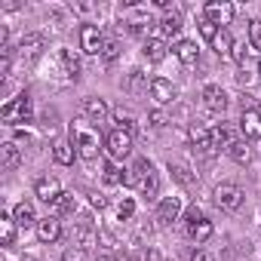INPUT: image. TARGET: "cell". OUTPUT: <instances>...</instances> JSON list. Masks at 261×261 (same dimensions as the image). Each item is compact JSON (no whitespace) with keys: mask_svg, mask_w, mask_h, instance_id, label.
I'll use <instances>...</instances> for the list:
<instances>
[{"mask_svg":"<svg viewBox=\"0 0 261 261\" xmlns=\"http://www.w3.org/2000/svg\"><path fill=\"white\" fill-rule=\"evenodd\" d=\"M111 114H114V123H117V129H126V133H133V126H136V117H133V111L120 105V108H114Z\"/></svg>","mask_w":261,"mask_h":261,"instance_id":"4316f807","label":"cell"},{"mask_svg":"<svg viewBox=\"0 0 261 261\" xmlns=\"http://www.w3.org/2000/svg\"><path fill=\"white\" fill-rule=\"evenodd\" d=\"M0 120L10 123V126H16V123H28V120H31V95L22 92V95H16L13 101H7L4 108H0Z\"/></svg>","mask_w":261,"mask_h":261,"instance_id":"7a4b0ae2","label":"cell"},{"mask_svg":"<svg viewBox=\"0 0 261 261\" xmlns=\"http://www.w3.org/2000/svg\"><path fill=\"white\" fill-rule=\"evenodd\" d=\"M34 194H37V200H43V203H49V206H56L59 200H62V188H59V181L56 178H37V185H34Z\"/></svg>","mask_w":261,"mask_h":261,"instance_id":"30bf717a","label":"cell"},{"mask_svg":"<svg viewBox=\"0 0 261 261\" xmlns=\"http://www.w3.org/2000/svg\"><path fill=\"white\" fill-rule=\"evenodd\" d=\"M178 215H181V200L178 197H163L160 206H157V221L172 224V221H178Z\"/></svg>","mask_w":261,"mask_h":261,"instance_id":"8fae6325","label":"cell"},{"mask_svg":"<svg viewBox=\"0 0 261 261\" xmlns=\"http://www.w3.org/2000/svg\"><path fill=\"white\" fill-rule=\"evenodd\" d=\"M240 129H243L246 142L261 139V114H258V111H243V117H240Z\"/></svg>","mask_w":261,"mask_h":261,"instance_id":"4fadbf2b","label":"cell"},{"mask_svg":"<svg viewBox=\"0 0 261 261\" xmlns=\"http://www.w3.org/2000/svg\"><path fill=\"white\" fill-rule=\"evenodd\" d=\"M19 163H22V148L16 142L0 145V166H4V169H16Z\"/></svg>","mask_w":261,"mask_h":261,"instance_id":"ac0fdd59","label":"cell"},{"mask_svg":"<svg viewBox=\"0 0 261 261\" xmlns=\"http://www.w3.org/2000/svg\"><path fill=\"white\" fill-rule=\"evenodd\" d=\"M258 74H261V59H258Z\"/></svg>","mask_w":261,"mask_h":261,"instance_id":"ee69618b","label":"cell"},{"mask_svg":"<svg viewBox=\"0 0 261 261\" xmlns=\"http://www.w3.org/2000/svg\"><path fill=\"white\" fill-rule=\"evenodd\" d=\"M203 105H206V111H212V114H224V108H227V92H224L221 86L209 83V86L203 89Z\"/></svg>","mask_w":261,"mask_h":261,"instance_id":"9c48e42d","label":"cell"},{"mask_svg":"<svg viewBox=\"0 0 261 261\" xmlns=\"http://www.w3.org/2000/svg\"><path fill=\"white\" fill-rule=\"evenodd\" d=\"M249 43L255 49H261V19H252L249 22Z\"/></svg>","mask_w":261,"mask_h":261,"instance_id":"d6a6232c","label":"cell"},{"mask_svg":"<svg viewBox=\"0 0 261 261\" xmlns=\"http://www.w3.org/2000/svg\"><path fill=\"white\" fill-rule=\"evenodd\" d=\"M212 230H215V227H212V221H209L200 209H191V212H188V237H191V240L206 243V240L212 237Z\"/></svg>","mask_w":261,"mask_h":261,"instance_id":"52a82bcc","label":"cell"},{"mask_svg":"<svg viewBox=\"0 0 261 261\" xmlns=\"http://www.w3.org/2000/svg\"><path fill=\"white\" fill-rule=\"evenodd\" d=\"M218 31H221V28H218V25H212L209 19H203V22H200V34H203V37H206L209 43L215 40V34H218Z\"/></svg>","mask_w":261,"mask_h":261,"instance_id":"e575fe53","label":"cell"},{"mask_svg":"<svg viewBox=\"0 0 261 261\" xmlns=\"http://www.w3.org/2000/svg\"><path fill=\"white\" fill-rule=\"evenodd\" d=\"M240 105H243V111H258L255 95H249V92H243V95H240Z\"/></svg>","mask_w":261,"mask_h":261,"instance_id":"60d3db41","label":"cell"},{"mask_svg":"<svg viewBox=\"0 0 261 261\" xmlns=\"http://www.w3.org/2000/svg\"><path fill=\"white\" fill-rule=\"evenodd\" d=\"M105 181H108V185H123V181H126V175H123L114 163H105Z\"/></svg>","mask_w":261,"mask_h":261,"instance_id":"1f68e13d","label":"cell"},{"mask_svg":"<svg viewBox=\"0 0 261 261\" xmlns=\"http://www.w3.org/2000/svg\"><path fill=\"white\" fill-rule=\"evenodd\" d=\"M212 200H215L218 209H224V212H237V209L243 206V191H240L237 185H218V188L212 191Z\"/></svg>","mask_w":261,"mask_h":261,"instance_id":"5b68a950","label":"cell"},{"mask_svg":"<svg viewBox=\"0 0 261 261\" xmlns=\"http://www.w3.org/2000/svg\"><path fill=\"white\" fill-rule=\"evenodd\" d=\"M166 53H169V43H166L163 37H148V40H145V56H148V62H163Z\"/></svg>","mask_w":261,"mask_h":261,"instance_id":"ffe728a7","label":"cell"},{"mask_svg":"<svg viewBox=\"0 0 261 261\" xmlns=\"http://www.w3.org/2000/svg\"><path fill=\"white\" fill-rule=\"evenodd\" d=\"M169 169H172V175H175L181 185H188V188H194V185H197V178L191 175V169H185V166H178V163H172Z\"/></svg>","mask_w":261,"mask_h":261,"instance_id":"4dcf8cb0","label":"cell"},{"mask_svg":"<svg viewBox=\"0 0 261 261\" xmlns=\"http://www.w3.org/2000/svg\"><path fill=\"white\" fill-rule=\"evenodd\" d=\"M175 56H178L181 65H197L200 62V49H197L194 40H178L175 43Z\"/></svg>","mask_w":261,"mask_h":261,"instance_id":"44dd1931","label":"cell"},{"mask_svg":"<svg viewBox=\"0 0 261 261\" xmlns=\"http://www.w3.org/2000/svg\"><path fill=\"white\" fill-rule=\"evenodd\" d=\"M227 154H230V160H233V163H240V166H246V163H249V157H252V154H249V145H246V142H233Z\"/></svg>","mask_w":261,"mask_h":261,"instance_id":"f1b7e54d","label":"cell"},{"mask_svg":"<svg viewBox=\"0 0 261 261\" xmlns=\"http://www.w3.org/2000/svg\"><path fill=\"white\" fill-rule=\"evenodd\" d=\"M191 261H215V258H212L209 252H194V255H191Z\"/></svg>","mask_w":261,"mask_h":261,"instance_id":"7bdbcfd3","label":"cell"},{"mask_svg":"<svg viewBox=\"0 0 261 261\" xmlns=\"http://www.w3.org/2000/svg\"><path fill=\"white\" fill-rule=\"evenodd\" d=\"M117 215H120V221H126V218H133V215H136V203L129 200V197H123V203L117 206Z\"/></svg>","mask_w":261,"mask_h":261,"instance_id":"836d02e7","label":"cell"},{"mask_svg":"<svg viewBox=\"0 0 261 261\" xmlns=\"http://www.w3.org/2000/svg\"><path fill=\"white\" fill-rule=\"evenodd\" d=\"M203 13H206L203 19H209L212 25L224 28V25H230V22H233V13H237V10H233V4H227V0H209Z\"/></svg>","mask_w":261,"mask_h":261,"instance_id":"8992f818","label":"cell"},{"mask_svg":"<svg viewBox=\"0 0 261 261\" xmlns=\"http://www.w3.org/2000/svg\"><path fill=\"white\" fill-rule=\"evenodd\" d=\"M71 142H74V148H77V154L83 160H95L98 157V133H92V129L71 126Z\"/></svg>","mask_w":261,"mask_h":261,"instance_id":"3957f363","label":"cell"},{"mask_svg":"<svg viewBox=\"0 0 261 261\" xmlns=\"http://www.w3.org/2000/svg\"><path fill=\"white\" fill-rule=\"evenodd\" d=\"M233 142H237V139H233V129H230L227 123H218V126L212 129V148H215V151H221V148L230 151Z\"/></svg>","mask_w":261,"mask_h":261,"instance_id":"e0dca14e","label":"cell"},{"mask_svg":"<svg viewBox=\"0 0 261 261\" xmlns=\"http://www.w3.org/2000/svg\"><path fill=\"white\" fill-rule=\"evenodd\" d=\"M148 120H151V126H154V129H163V126L169 123V117H166L160 108H157V111H151V114H148Z\"/></svg>","mask_w":261,"mask_h":261,"instance_id":"8d00e7d4","label":"cell"},{"mask_svg":"<svg viewBox=\"0 0 261 261\" xmlns=\"http://www.w3.org/2000/svg\"><path fill=\"white\" fill-rule=\"evenodd\" d=\"M53 157H56V163H59V166H71V163H74V157H77L74 142L59 139V142H56V148H53Z\"/></svg>","mask_w":261,"mask_h":261,"instance_id":"d6986e66","label":"cell"},{"mask_svg":"<svg viewBox=\"0 0 261 261\" xmlns=\"http://www.w3.org/2000/svg\"><path fill=\"white\" fill-rule=\"evenodd\" d=\"M53 209H56V215H71V212H77V200H74V194H62V200H59Z\"/></svg>","mask_w":261,"mask_h":261,"instance_id":"f546056e","label":"cell"},{"mask_svg":"<svg viewBox=\"0 0 261 261\" xmlns=\"http://www.w3.org/2000/svg\"><path fill=\"white\" fill-rule=\"evenodd\" d=\"M13 218H16L19 227H31V224L37 221V215H34V203H31V200H22V203L13 209Z\"/></svg>","mask_w":261,"mask_h":261,"instance_id":"603a6c76","label":"cell"},{"mask_svg":"<svg viewBox=\"0 0 261 261\" xmlns=\"http://www.w3.org/2000/svg\"><path fill=\"white\" fill-rule=\"evenodd\" d=\"M105 148L114 160H123L133 154V133H126V129H114V133H108L105 139Z\"/></svg>","mask_w":261,"mask_h":261,"instance_id":"277c9868","label":"cell"},{"mask_svg":"<svg viewBox=\"0 0 261 261\" xmlns=\"http://www.w3.org/2000/svg\"><path fill=\"white\" fill-rule=\"evenodd\" d=\"M83 114L89 117V120H105L108 117V105H105V98H95V95H89V98H83Z\"/></svg>","mask_w":261,"mask_h":261,"instance_id":"7402d4cb","label":"cell"},{"mask_svg":"<svg viewBox=\"0 0 261 261\" xmlns=\"http://www.w3.org/2000/svg\"><path fill=\"white\" fill-rule=\"evenodd\" d=\"M188 139H191V145L197 148V151H203V154H212L215 148H212V129H203V126H191L188 129Z\"/></svg>","mask_w":261,"mask_h":261,"instance_id":"5bb4252c","label":"cell"},{"mask_svg":"<svg viewBox=\"0 0 261 261\" xmlns=\"http://www.w3.org/2000/svg\"><path fill=\"white\" fill-rule=\"evenodd\" d=\"M123 185H136L139 191H142V197H154L157 194V185H160V178H157V172H154V166H151V160H136V166L129 169V175H126V181Z\"/></svg>","mask_w":261,"mask_h":261,"instance_id":"6da1fadb","label":"cell"},{"mask_svg":"<svg viewBox=\"0 0 261 261\" xmlns=\"http://www.w3.org/2000/svg\"><path fill=\"white\" fill-rule=\"evenodd\" d=\"M151 95L157 98V105H169L175 98V86L166 80V77H154L151 80Z\"/></svg>","mask_w":261,"mask_h":261,"instance_id":"2e32d148","label":"cell"},{"mask_svg":"<svg viewBox=\"0 0 261 261\" xmlns=\"http://www.w3.org/2000/svg\"><path fill=\"white\" fill-rule=\"evenodd\" d=\"M160 31L166 34V37H178L181 34V16L172 10V13H166L163 19H160Z\"/></svg>","mask_w":261,"mask_h":261,"instance_id":"484cf974","label":"cell"},{"mask_svg":"<svg viewBox=\"0 0 261 261\" xmlns=\"http://www.w3.org/2000/svg\"><path fill=\"white\" fill-rule=\"evenodd\" d=\"M37 237H40L43 243H56V240L62 237V221H59V215L40 218V221H37Z\"/></svg>","mask_w":261,"mask_h":261,"instance_id":"7c38bea8","label":"cell"},{"mask_svg":"<svg viewBox=\"0 0 261 261\" xmlns=\"http://www.w3.org/2000/svg\"><path fill=\"white\" fill-rule=\"evenodd\" d=\"M0 240H4V246H13L16 240V218L13 215H0Z\"/></svg>","mask_w":261,"mask_h":261,"instance_id":"83f0119b","label":"cell"},{"mask_svg":"<svg viewBox=\"0 0 261 261\" xmlns=\"http://www.w3.org/2000/svg\"><path fill=\"white\" fill-rule=\"evenodd\" d=\"M89 203H92L95 209H105V206H108V200H105L101 194H89Z\"/></svg>","mask_w":261,"mask_h":261,"instance_id":"b9f144b4","label":"cell"},{"mask_svg":"<svg viewBox=\"0 0 261 261\" xmlns=\"http://www.w3.org/2000/svg\"><path fill=\"white\" fill-rule=\"evenodd\" d=\"M80 49H83L86 56H101L105 37H101V31H98L95 25H83V28H80Z\"/></svg>","mask_w":261,"mask_h":261,"instance_id":"ba28073f","label":"cell"},{"mask_svg":"<svg viewBox=\"0 0 261 261\" xmlns=\"http://www.w3.org/2000/svg\"><path fill=\"white\" fill-rule=\"evenodd\" d=\"M142 86H145V74H142V71H133V74H129V89L139 92Z\"/></svg>","mask_w":261,"mask_h":261,"instance_id":"f35d334b","label":"cell"},{"mask_svg":"<svg viewBox=\"0 0 261 261\" xmlns=\"http://www.w3.org/2000/svg\"><path fill=\"white\" fill-rule=\"evenodd\" d=\"M212 49H215V56H221V59L233 56V40H230V31H227V28H221V31L215 34V40H212Z\"/></svg>","mask_w":261,"mask_h":261,"instance_id":"cb8c5ba5","label":"cell"},{"mask_svg":"<svg viewBox=\"0 0 261 261\" xmlns=\"http://www.w3.org/2000/svg\"><path fill=\"white\" fill-rule=\"evenodd\" d=\"M101 56H105L108 62H114V59L120 56V43H117V40H105V49H101Z\"/></svg>","mask_w":261,"mask_h":261,"instance_id":"d590c367","label":"cell"},{"mask_svg":"<svg viewBox=\"0 0 261 261\" xmlns=\"http://www.w3.org/2000/svg\"><path fill=\"white\" fill-rule=\"evenodd\" d=\"M133 261H154V252L148 249V246H139V249H133V255H129Z\"/></svg>","mask_w":261,"mask_h":261,"instance_id":"74e56055","label":"cell"},{"mask_svg":"<svg viewBox=\"0 0 261 261\" xmlns=\"http://www.w3.org/2000/svg\"><path fill=\"white\" fill-rule=\"evenodd\" d=\"M40 49H43V34H28V37L19 43V53H22L25 59H34V56H40Z\"/></svg>","mask_w":261,"mask_h":261,"instance_id":"d4e9b609","label":"cell"},{"mask_svg":"<svg viewBox=\"0 0 261 261\" xmlns=\"http://www.w3.org/2000/svg\"><path fill=\"white\" fill-rule=\"evenodd\" d=\"M59 62H62V68H65V77H71V80H77V77H80L83 65H80L77 49H59Z\"/></svg>","mask_w":261,"mask_h":261,"instance_id":"9a60e30c","label":"cell"},{"mask_svg":"<svg viewBox=\"0 0 261 261\" xmlns=\"http://www.w3.org/2000/svg\"><path fill=\"white\" fill-rule=\"evenodd\" d=\"M62 261H86V249H68L62 255Z\"/></svg>","mask_w":261,"mask_h":261,"instance_id":"ab89813d","label":"cell"}]
</instances>
